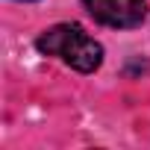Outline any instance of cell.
I'll use <instances>...</instances> for the list:
<instances>
[{
  "mask_svg": "<svg viewBox=\"0 0 150 150\" xmlns=\"http://www.w3.org/2000/svg\"><path fill=\"white\" fill-rule=\"evenodd\" d=\"M35 47L47 56L62 59L65 65H71L80 74H91L100 68L103 62V47L100 41H94L80 24H56L50 30H44L35 41Z\"/></svg>",
  "mask_w": 150,
  "mask_h": 150,
  "instance_id": "cell-1",
  "label": "cell"
},
{
  "mask_svg": "<svg viewBox=\"0 0 150 150\" xmlns=\"http://www.w3.org/2000/svg\"><path fill=\"white\" fill-rule=\"evenodd\" d=\"M83 6L94 21L106 27H118V30L138 27L147 15L144 0H83Z\"/></svg>",
  "mask_w": 150,
  "mask_h": 150,
  "instance_id": "cell-2",
  "label": "cell"
}]
</instances>
